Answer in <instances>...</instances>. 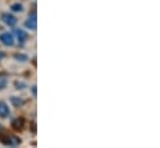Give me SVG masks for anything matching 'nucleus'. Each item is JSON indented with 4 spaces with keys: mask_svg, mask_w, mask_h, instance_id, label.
I'll return each instance as SVG.
<instances>
[{
    "mask_svg": "<svg viewBox=\"0 0 160 148\" xmlns=\"http://www.w3.org/2000/svg\"><path fill=\"white\" fill-rule=\"evenodd\" d=\"M15 59L16 60H20V61H26L28 60V57L25 55H15Z\"/></svg>",
    "mask_w": 160,
    "mask_h": 148,
    "instance_id": "nucleus-10",
    "label": "nucleus"
},
{
    "mask_svg": "<svg viewBox=\"0 0 160 148\" xmlns=\"http://www.w3.org/2000/svg\"><path fill=\"white\" fill-rule=\"evenodd\" d=\"M4 57H5V54L0 51V60H1V59H4Z\"/></svg>",
    "mask_w": 160,
    "mask_h": 148,
    "instance_id": "nucleus-13",
    "label": "nucleus"
},
{
    "mask_svg": "<svg viewBox=\"0 0 160 148\" xmlns=\"http://www.w3.org/2000/svg\"><path fill=\"white\" fill-rule=\"evenodd\" d=\"M32 93H34V95H36V86H34V87H32Z\"/></svg>",
    "mask_w": 160,
    "mask_h": 148,
    "instance_id": "nucleus-14",
    "label": "nucleus"
},
{
    "mask_svg": "<svg viewBox=\"0 0 160 148\" xmlns=\"http://www.w3.org/2000/svg\"><path fill=\"white\" fill-rule=\"evenodd\" d=\"M11 126L14 127V130H16V131H21L22 127H24V119H22V118H16V119L12 121Z\"/></svg>",
    "mask_w": 160,
    "mask_h": 148,
    "instance_id": "nucleus-7",
    "label": "nucleus"
},
{
    "mask_svg": "<svg viewBox=\"0 0 160 148\" xmlns=\"http://www.w3.org/2000/svg\"><path fill=\"white\" fill-rule=\"evenodd\" d=\"M1 20H2L6 25H9V26H15V24H16V18H15L14 15L9 14V13H4V14L1 15Z\"/></svg>",
    "mask_w": 160,
    "mask_h": 148,
    "instance_id": "nucleus-3",
    "label": "nucleus"
},
{
    "mask_svg": "<svg viewBox=\"0 0 160 148\" xmlns=\"http://www.w3.org/2000/svg\"><path fill=\"white\" fill-rule=\"evenodd\" d=\"M0 128H1V126H0Z\"/></svg>",
    "mask_w": 160,
    "mask_h": 148,
    "instance_id": "nucleus-15",
    "label": "nucleus"
},
{
    "mask_svg": "<svg viewBox=\"0 0 160 148\" xmlns=\"http://www.w3.org/2000/svg\"><path fill=\"white\" fill-rule=\"evenodd\" d=\"M0 41H1L4 45H6V46H12V45H14V37H12L11 34H9V33L1 34Z\"/></svg>",
    "mask_w": 160,
    "mask_h": 148,
    "instance_id": "nucleus-4",
    "label": "nucleus"
},
{
    "mask_svg": "<svg viewBox=\"0 0 160 148\" xmlns=\"http://www.w3.org/2000/svg\"><path fill=\"white\" fill-rule=\"evenodd\" d=\"M0 141L2 145L10 146V147H15V146H19L21 143V140L19 137H15V136H1Z\"/></svg>",
    "mask_w": 160,
    "mask_h": 148,
    "instance_id": "nucleus-1",
    "label": "nucleus"
},
{
    "mask_svg": "<svg viewBox=\"0 0 160 148\" xmlns=\"http://www.w3.org/2000/svg\"><path fill=\"white\" fill-rule=\"evenodd\" d=\"M9 114H10L9 106H8L5 102L0 101V117H1V118H8Z\"/></svg>",
    "mask_w": 160,
    "mask_h": 148,
    "instance_id": "nucleus-5",
    "label": "nucleus"
},
{
    "mask_svg": "<svg viewBox=\"0 0 160 148\" xmlns=\"http://www.w3.org/2000/svg\"><path fill=\"white\" fill-rule=\"evenodd\" d=\"M10 101H11V103H12L15 107H21V106L25 103V102H24L21 98H19V97H11Z\"/></svg>",
    "mask_w": 160,
    "mask_h": 148,
    "instance_id": "nucleus-8",
    "label": "nucleus"
},
{
    "mask_svg": "<svg viewBox=\"0 0 160 148\" xmlns=\"http://www.w3.org/2000/svg\"><path fill=\"white\" fill-rule=\"evenodd\" d=\"M11 10L12 11H18V13H20V11H22V5L21 4H12L11 5Z\"/></svg>",
    "mask_w": 160,
    "mask_h": 148,
    "instance_id": "nucleus-9",
    "label": "nucleus"
},
{
    "mask_svg": "<svg viewBox=\"0 0 160 148\" xmlns=\"http://www.w3.org/2000/svg\"><path fill=\"white\" fill-rule=\"evenodd\" d=\"M25 26L31 29V30H35L36 26H38V20H36V13L32 11L30 15H29V19L25 21Z\"/></svg>",
    "mask_w": 160,
    "mask_h": 148,
    "instance_id": "nucleus-2",
    "label": "nucleus"
},
{
    "mask_svg": "<svg viewBox=\"0 0 160 148\" xmlns=\"http://www.w3.org/2000/svg\"><path fill=\"white\" fill-rule=\"evenodd\" d=\"M15 35L18 36V40H19L20 44H24L28 40V37H29L28 34L24 30H21V29H15Z\"/></svg>",
    "mask_w": 160,
    "mask_h": 148,
    "instance_id": "nucleus-6",
    "label": "nucleus"
},
{
    "mask_svg": "<svg viewBox=\"0 0 160 148\" xmlns=\"http://www.w3.org/2000/svg\"><path fill=\"white\" fill-rule=\"evenodd\" d=\"M15 86H16V88H24L22 86H25V85H24L22 82H19V81H16V82H15Z\"/></svg>",
    "mask_w": 160,
    "mask_h": 148,
    "instance_id": "nucleus-11",
    "label": "nucleus"
},
{
    "mask_svg": "<svg viewBox=\"0 0 160 148\" xmlns=\"http://www.w3.org/2000/svg\"><path fill=\"white\" fill-rule=\"evenodd\" d=\"M6 86V81L5 80H2V78H0V90L1 88H4Z\"/></svg>",
    "mask_w": 160,
    "mask_h": 148,
    "instance_id": "nucleus-12",
    "label": "nucleus"
}]
</instances>
